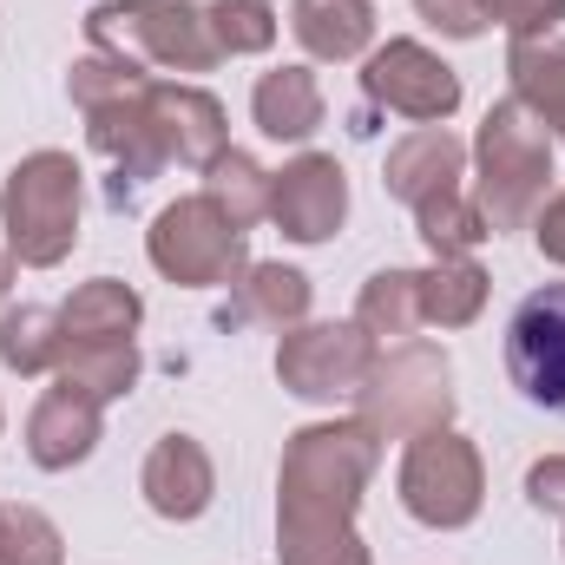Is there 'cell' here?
<instances>
[{"label": "cell", "instance_id": "cell-1", "mask_svg": "<svg viewBox=\"0 0 565 565\" xmlns=\"http://www.w3.org/2000/svg\"><path fill=\"white\" fill-rule=\"evenodd\" d=\"M382 467V440L362 422H309L282 440L277 467V559L282 565H375L355 533L362 493Z\"/></svg>", "mask_w": 565, "mask_h": 565}, {"label": "cell", "instance_id": "cell-13", "mask_svg": "<svg viewBox=\"0 0 565 565\" xmlns=\"http://www.w3.org/2000/svg\"><path fill=\"white\" fill-rule=\"evenodd\" d=\"M151 126L171 164L184 171H211L224 151H231V126H224V106L191 86V79H151Z\"/></svg>", "mask_w": 565, "mask_h": 565}, {"label": "cell", "instance_id": "cell-8", "mask_svg": "<svg viewBox=\"0 0 565 565\" xmlns=\"http://www.w3.org/2000/svg\"><path fill=\"white\" fill-rule=\"evenodd\" d=\"M382 342L362 322H296L277 342V382L296 402H355Z\"/></svg>", "mask_w": 565, "mask_h": 565}, {"label": "cell", "instance_id": "cell-35", "mask_svg": "<svg viewBox=\"0 0 565 565\" xmlns=\"http://www.w3.org/2000/svg\"><path fill=\"white\" fill-rule=\"evenodd\" d=\"M7 289H13V257L0 250V302H7Z\"/></svg>", "mask_w": 565, "mask_h": 565}, {"label": "cell", "instance_id": "cell-27", "mask_svg": "<svg viewBox=\"0 0 565 565\" xmlns=\"http://www.w3.org/2000/svg\"><path fill=\"white\" fill-rule=\"evenodd\" d=\"M237 316L270 322V329H296L309 322V277L289 264H250L237 282Z\"/></svg>", "mask_w": 565, "mask_h": 565}, {"label": "cell", "instance_id": "cell-28", "mask_svg": "<svg viewBox=\"0 0 565 565\" xmlns=\"http://www.w3.org/2000/svg\"><path fill=\"white\" fill-rule=\"evenodd\" d=\"M204 26L217 40L224 60H244V53H270L277 46V7L270 0H211L204 7Z\"/></svg>", "mask_w": 565, "mask_h": 565}, {"label": "cell", "instance_id": "cell-12", "mask_svg": "<svg viewBox=\"0 0 565 565\" xmlns=\"http://www.w3.org/2000/svg\"><path fill=\"white\" fill-rule=\"evenodd\" d=\"M139 493H145V507H151L158 520H171V526L204 520L211 500H217V467H211L204 440H198V434H164V440H151V454H145V467H139Z\"/></svg>", "mask_w": 565, "mask_h": 565}, {"label": "cell", "instance_id": "cell-22", "mask_svg": "<svg viewBox=\"0 0 565 565\" xmlns=\"http://www.w3.org/2000/svg\"><path fill=\"white\" fill-rule=\"evenodd\" d=\"M355 322L382 349L415 342V329H422V270H375L355 296Z\"/></svg>", "mask_w": 565, "mask_h": 565}, {"label": "cell", "instance_id": "cell-2", "mask_svg": "<svg viewBox=\"0 0 565 565\" xmlns=\"http://www.w3.org/2000/svg\"><path fill=\"white\" fill-rule=\"evenodd\" d=\"M467 158H473V204H480L487 231L493 237L533 231L540 204L553 198V132L507 93L487 106Z\"/></svg>", "mask_w": 565, "mask_h": 565}, {"label": "cell", "instance_id": "cell-4", "mask_svg": "<svg viewBox=\"0 0 565 565\" xmlns=\"http://www.w3.org/2000/svg\"><path fill=\"white\" fill-rule=\"evenodd\" d=\"M0 231L7 257L26 270H53L79 244V164L73 151H26L0 184Z\"/></svg>", "mask_w": 565, "mask_h": 565}, {"label": "cell", "instance_id": "cell-14", "mask_svg": "<svg viewBox=\"0 0 565 565\" xmlns=\"http://www.w3.org/2000/svg\"><path fill=\"white\" fill-rule=\"evenodd\" d=\"M86 139H93L99 158L119 164L126 184H145V178H158L171 164L164 145H158V126H151V79H145L139 93H119V99L93 106L86 113Z\"/></svg>", "mask_w": 565, "mask_h": 565}, {"label": "cell", "instance_id": "cell-17", "mask_svg": "<svg viewBox=\"0 0 565 565\" xmlns=\"http://www.w3.org/2000/svg\"><path fill=\"white\" fill-rule=\"evenodd\" d=\"M289 33L309 60H362L375 53V0H289Z\"/></svg>", "mask_w": 565, "mask_h": 565}, {"label": "cell", "instance_id": "cell-33", "mask_svg": "<svg viewBox=\"0 0 565 565\" xmlns=\"http://www.w3.org/2000/svg\"><path fill=\"white\" fill-rule=\"evenodd\" d=\"M526 500H533L540 513L565 520V454H546V460L526 467Z\"/></svg>", "mask_w": 565, "mask_h": 565}, {"label": "cell", "instance_id": "cell-21", "mask_svg": "<svg viewBox=\"0 0 565 565\" xmlns=\"http://www.w3.org/2000/svg\"><path fill=\"white\" fill-rule=\"evenodd\" d=\"M53 382L106 408V402H119V395L139 388V342H73L60 355Z\"/></svg>", "mask_w": 565, "mask_h": 565}, {"label": "cell", "instance_id": "cell-31", "mask_svg": "<svg viewBox=\"0 0 565 565\" xmlns=\"http://www.w3.org/2000/svg\"><path fill=\"white\" fill-rule=\"evenodd\" d=\"M480 7L513 40H553V26L565 20V0H480Z\"/></svg>", "mask_w": 565, "mask_h": 565}, {"label": "cell", "instance_id": "cell-32", "mask_svg": "<svg viewBox=\"0 0 565 565\" xmlns=\"http://www.w3.org/2000/svg\"><path fill=\"white\" fill-rule=\"evenodd\" d=\"M415 13H422L427 26H440L447 40H480V33L493 26L480 0H415Z\"/></svg>", "mask_w": 565, "mask_h": 565}, {"label": "cell", "instance_id": "cell-18", "mask_svg": "<svg viewBox=\"0 0 565 565\" xmlns=\"http://www.w3.org/2000/svg\"><path fill=\"white\" fill-rule=\"evenodd\" d=\"M322 113H329V99H322V79H316L309 66H270V73L257 79V93H250V119H257V132L277 139V145L316 139Z\"/></svg>", "mask_w": 565, "mask_h": 565}, {"label": "cell", "instance_id": "cell-34", "mask_svg": "<svg viewBox=\"0 0 565 565\" xmlns=\"http://www.w3.org/2000/svg\"><path fill=\"white\" fill-rule=\"evenodd\" d=\"M533 244H540L546 264H565V191H553V198L540 204V217H533Z\"/></svg>", "mask_w": 565, "mask_h": 565}, {"label": "cell", "instance_id": "cell-24", "mask_svg": "<svg viewBox=\"0 0 565 565\" xmlns=\"http://www.w3.org/2000/svg\"><path fill=\"white\" fill-rule=\"evenodd\" d=\"M66 355V335H60V309H40V302H20L0 316V369L13 375H53Z\"/></svg>", "mask_w": 565, "mask_h": 565}, {"label": "cell", "instance_id": "cell-29", "mask_svg": "<svg viewBox=\"0 0 565 565\" xmlns=\"http://www.w3.org/2000/svg\"><path fill=\"white\" fill-rule=\"evenodd\" d=\"M0 565H66V540L40 507H0Z\"/></svg>", "mask_w": 565, "mask_h": 565}, {"label": "cell", "instance_id": "cell-20", "mask_svg": "<svg viewBox=\"0 0 565 565\" xmlns=\"http://www.w3.org/2000/svg\"><path fill=\"white\" fill-rule=\"evenodd\" d=\"M507 79H513V99L565 145V40H513Z\"/></svg>", "mask_w": 565, "mask_h": 565}, {"label": "cell", "instance_id": "cell-19", "mask_svg": "<svg viewBox=\"0 0 565 565\" xmlns=\"http://www.w3.org/2000/svg\"><path fill=\"white\" fill-rule=\"evenodd\" d=\"M139 322H145V296L119 277L79 282V289L60 302V335H66V349H73V342H132Z\"/></svg>", "mask_w": 565, "mask_h": 565}, {"label": "cell", "instance_id": "cell-9", "mask_svg": "<svg viewBox=\"0 0 565 565\" xmlns=\"http://www.w3.org/2000/svg\"><path fill=\"white\" fill-rule=\"evenodd\" d=\"M362 93L415 126H447L460 113V73L422 40H388L362 60Z\"/></svg>", "mask_w": 565, "mask_h": 565}, {"label": "cell", "instance_id": "cell-5", "mask_svg": "<svg viewBox=\"0 0 565 565\" xmlns=\"http://www.w3.org/2000/svg\"><path fill=\"white\" fill-rule=\"evenodd\" d=\"M355 422L375 440H415L427 427H454V362L434 342H395L375 355L362 395H355Z\"/></svg>", "mask_w": 565, "mask_h": 565}, {"label": "cell", "instance_id": "cell-3", "mask_svg": "<svg viewBox=\"0 0 565 565\" xmlns=\"http://www.w3.org/2000/svg\"><path fill=\"white\" fill-rule=\"evenodd\" d=\"M86 40L93 53H119L151 79H191L224 60L204 26V7L184 0H99L86 13Z\"/></svg>", "mask_w": 565, "mask_h": 565}, {"label": "cell", "instance_id": "cell-15", "mask_svg": "<svg viewBox=\"0 0 565 565\" xmlns=\"http://www.w3.org/2000/svg\"><path fill=\"white\" fill-rule=\"evenodd\" d=\"M99 434H106L99 402H86V395H73V388L53 382V388L33 402V415H26V454H33V467L66 473V467H79V460H93Z\"/></svg>", "mask_w": 565, "mask_h": 565}, {"label": "cell", "instance_id": "cell-10", "mask_svg": "<svg viewBox=\"0 0 565 565\" xmlns=\"http://www.w3.org/2000/svg\"><path fill=\"white\" fill-rule=\"evenodd\" d=\"M507 375L533 408L565 415V282L533 289L513 309V322H507Z\"/></svg>", "mask_w": 565, "mask_h": 565}, {"label": "cell", "instance_id": "cell-23", "mask_svg": "<svg viewBox=\"0 0 565 565\" xmlns=\"http://www.w3.org/2000/svg\"><path fill=\"white\" fill-rule=\"evenodd\" d=\"M487 289H493V277H487L473 257H434L422 270V322H434V329H467V322H480Z\"/></svg>", "mask_w": 565, "mask_h": 565}, {"label": "cell", "instance_id": "cell-26", "mask_svg": "<svg viewBox=\"0 0 565 565\" xmlns=\"http://www.w3.org/2000/svg\"><path fill=\"white\" fill-rule=\"evenodd\" d=\"M415 231H422V244L434 257H473L493 231H487V217H480V204H473V191H434L427 204H415Z\"/></svg>", "mask_w": 565, "mask_h": 565}, {"label": "cell", "instance_id": "cell-16", "mask_svg": "<svg viewBox=\"0 0 565 565\" xmlns=\"http://www.w3.org/2000/svg\"><path fill=\"white\" fill-rule=\"evenodd\" d=\"M460 178H467V145L454 139L447 126H415L408 139L388 145V164H382L388 198H402L408 211L427 204L434 191H454Z\"/></svg>", "mask_w": 565, "mask_h": 565}, {"label": "cell", "instance_id": "cell-11", "mask_svg": "<svg viewBox=\"0 0 565 565\" xmlns=\"http://www.w3.org/2000/svg\"><path fill=\"white\" fill-rule=\"evenodd\" d=\"M349 217V171L329 151H302L270 171V224L289 244H329Z\"/></svg>", "mask_w": 565, "mask_h": 565}, {"label": "cell", "instance_id": "cell-30", "mask_svg": "<svg viewBox=\"0 0 565 565\" xmlns=\"http://www.w3.org/2000/svg\"><path fill=\"white\" fill-rule=\"evenodd\" d=\"M145 79H151V73H139V66L119 60V53H86V60H73L66 93H73L79 113H93V106H106V99H119V93H139Z\"/></svg>", "mask_w": 565, "mask_h": 565}, {"label": "cell", "instance_id": "cell-6", "mask_svg": "<svg viewBox=\"0 0 565 565\" xmlns=\"http://www.w3.org/2000/svg\"><path fill=\"white\" fill-rule=\"evenodd\" d=\"M395 487H402V507H408L422 526H434V533H460V526H473L480 507H487L480 447H473L467 434H454V427H427V434L408 440Z\"/></svg>", "mask_w": 565, "mask_h": 565}, {"label": "cell", "instance_id": "cell-7", "mask_svg": "<svg viewBox=\"0 0 565 565\" xmlns=\"http://www.w3.org/2000/svg\"><path fill=\"white\" fill-rule=\"evenodd\" d=\"M145 257L151 270L178 289H217V282H237L250 270L244 257V231L198 191V198H178L151 217L145 231Z\"/></svg>", "mask_w": 565, "mask_h": 565}, {"label": "cell", "instance_id": "cell-25", "mask_svg": "<svg viewBox=\"0 0 565 565\" xmlns=\"http://www.w3.org/2000/svg\"><path fill=\"white\" fill-rule=\"evenodd\" d=\"M204 198L237 224V231H250V224H264L270 217V171L250 158V151H224L211 171H204Z\"/></svg>", "mask_w": 565, "mask_h": 565}]
</instances>
